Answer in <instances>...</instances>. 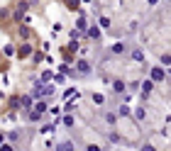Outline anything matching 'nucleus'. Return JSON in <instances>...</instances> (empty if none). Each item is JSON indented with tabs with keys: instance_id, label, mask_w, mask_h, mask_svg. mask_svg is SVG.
I'll use <instances>...</instances> for the list:
<instances>
[{
	"instance_id": "f257e3e1",
	"label": "nucleus",
	"mask_w": 171,
	"mask_h": 151,
	"mask_svg": "<svg viewBox=\"0 0 171 151\" xmlns=\"http://www.w3.org/2000/svg\"><path fill=\"white\" fill-rule=\"evenodd\" d=\"M164 78V71L161 68H152V80H161Z\"/></svg>"
},
{
	"instance_id": "1a4fd4ad",
	"label": "nucleus",
	"mask_w": 171,
	"mask_h": 151,
	"mask_svg": "<svg viewBox=\"0 0 171 151\" xmlns=\"http://www.w3.org/2000/svg\"><path fill=\"white\" fill-rule=\"evenodd\" d=\"M0 144H3V134H0Z\"/></svg>"
},
{
	"instance_id": "423d86ee",
	"label": "nucleus",
	"mask_w": 171,
	"mask_h": 151,
	"mask_svg": "<svg viewBox=\"0 0 171 151\" xmlns=\"http://www.w3.org/2000/svg\"><path fill=\"white\" fill-rule=\"evenodd\" d=\"M142 151H156V149H154V146H149V144H147V146L142 149Z\"/></svg>"
},
{
	"instance_id": "0eeeda50",
	"label": "nucleus",
	"mask_w": 171,
	"mask_h": 151,
	"mask_svg": "<svg viewBox=\"0 0 171 151\" xmlns=\"http://www.w3.org/2000/svg\"><path fill=\"white\" fill-rule=\"evenodd\" d=\"M3 151H12V149H10V146H3Z\"/></svg>"
},
{
	"instance_id": "7ed1b4c3",
	"label": "nucleus",
	"mask_w": 171,
	"mask_h": 151,
	"mask_svg": "<svg viewBox=\"0 0 171 151\" xmlns=\"http://www.w3.org/2000/svg\"><path fill=\"white\" fill-rule=\"evenodd\" d=\"M113 88H115V90H118V93H122V90H125V85H122L120 80H115V83H113Z\"/></svg>"
},
{
	"instance_id": "f03ea898",
	"label": "nucleus",
	"mask_w": 171,
	"mask_h": 151,
	"mask_svg": "<svg viewBox=\"0 0 171 151\" xmlns=\"http://www.w3.org/2000/svg\"><path fill=\"white\" fill-rule=\"evenodd\" d=\"M78 68H81V71H83V73H88V71H91V68H88V64H86V61H78Z\"/></svg>"
},
{
	"instance_id": "39448f33",
	"label": "nucleus",
	"mask_w": 171,
	"mask_h": 151,
	"mask_svg": "<svg viewBox=\"0 0 171 151\" xmlns=\"http://www.w3.org/2000/svg\"><path fill=\"white\" fill-rule=\"evenodd\" d=\"M59 151H73V149H71V144H64V146H59Z\"/></svg>"
},
{
	"instance_id": "20e7f679",
	"label": "nucleus",
	"mask_w": 171,
	"mask_h": 151,
	"mask_svg": "<svg viewBox=\"0 0 171 151\" xmlns=\"http://www.w3.org/2000/svg\"><path fill=\"white\" fill-rule=\"evenodd\" d=\"M103 100H105V98H103L100 93H98V95H93V102H95V105H103Z\"/></svg>"
},
{
	"instance_id": "6e6552de",
	"label": "nucleus",
	"mask_w": 171,
	"mask_h": 151,
	"mask_svg": "<svg viewBox=\"0 0 171 151\" xmlns=\"http://www.w3.org/2000/svg\"><path fill=\"white\" fill-rule=\"evenodd\" d=\"M149 3H152V5H156V0H149Z\"/></svg>"
}]
</instances>
